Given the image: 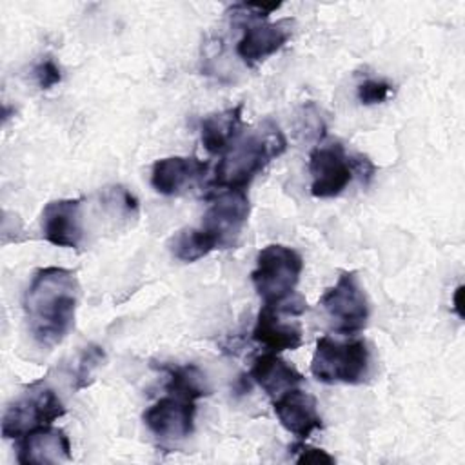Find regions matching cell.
I'll use <instances>...</instances> for the list:
<instances>
[{
  "label": "cell",
  "instance_id": "6da1fadb",
  "mask_svg": "<svg viewBox=\"0 0 465 465\" xmlns=\"http://www.w3.org/2000/svg\"><path fill=\"white\" fill-rule=\"evenodd\" d=\"M80 298L76 274L64 267L38 269L24 294L27 329L42 347H54L74 327Z\"/></svg>",
  "mask_w": 465,
  "mask_h": 465
},
{
  "label": "cell",
  "instance_id": "7a4b0ae2",
  "mask_svg": "<svg viewBox=\"0 0 465 465\" xmlns=\"http://www.w3.org/2000/svg\"><path fill=\"white\" fill-rule=\"evenodd\" d=\"M285 149L287 140L282 129L271 118H265L252 131L242 133L227 153L222 154L211 185L222 191H245L272 160L285 153Z\"/></svg>",
  "mask_w": 465,
  "mask_h": 465
},
{
  "label": "cell",
  "instance_id": "3957f363",
  "mask_svg": "<svg viewBox=\"0 0 465 465\" xmlns=\"http://www.w3.org/2000/svg\"><path fill=\"white\" fill-rule=\"evenodd\" d=\"M369 371L371 351L365 340H334L329 334L318 338L311 358V374L318 381L358 385L369 378Z\"/></svg>",
  "mask_w": 465,
  "mask_h": 465
},
{
  "label": "cell",
  "instance_id": "277c9868",
  "mask_svg": "<svg viewBox=\"0 0 465 465\" xmlns=\"http://www.w3.org/2000/svg\"><path fill=\"white\" fill-rule=\"evenodd\" d=\"M302 271L303 260L294 249L271 243L258 252L251 280L265 305H278L292 296Z\"/></svg>",
  "mask_w": 465,
  "mask_h": 465
},
{
  "label": "cell",
  "instance_id": "5b68a950",
  "mask_svg": "<svg viewBox=\"0 0 465 465\" xmlns=\"http://www.w3.org/2000/svg\"><path fill=\"white\" fill-rule=\"evenodd\" d=\"M64 412L65 407L54 389L44 380H36L5 407L2 416V436L22 438L36 427L53 425Z\"/></svg>",
  "mask_w": 465,
  "mask_h": 465
},
{
  "label": "cell",
  "instance_id": "8992f818",
  "mask_svg": "<svg viewBox=\"0 0 465 465\" xmlns=\"http://www.w3.org/2000/svg\"><path fill=\"white\" fill-rule=\"evenodd\" d=\"M331 325L343 336L356 334L365 329L369 320V302L354 271H343L336 283L320 298Z\"/></svg>",
  "mask_w": 465,
  "mask_h": 465
},
{
  "label": "cell",
  "instance_id": "52a82bcc",
  "mask_svg": "<svg viewBox=\"0 0 465 465\" xmlns=\"http://www.w3.org/2000/svg\"><path fill=\"white\" fill-rule=\"evenodd\" d=\"M249 213L251 203L245 191L223 189L209 203L200 227L214 238L218 249H227L240 238Z\"/></svg>",
  "mask_w": 465,
  "mask_h": 465
},
{
  "label": "cell",
  "instance_id": "ba28073f",
  "mask_svg": "<svg viewBox=\"0 0 465 465\" xmlns=\"http://www.w3.org/2000/svg\"><path fill=\"white\" fill-rule=\"evenodd\" d=\"M311 193L316 198H332L351 183L354 167L341 143L318 145L309 154Z\"/></svg>",
  "mask_w": 465,
  "mask_h": 465
},
{
  "label": "cell",
  "instance_id": "9c48e42d",
  "mask_svg": "<svg viewBox=\"0 0 465 465\" xmlns=\"http://www.w3.org/2000/svg\"><path fill=\"white\" fill-rule=\"evenodd\" d=\"M196 405L174 394L163 396L145 409L142 420L145 427L162 440H183L194 430Z\"/></svg>",
  "mask_w": 465,
  "mask_h": 465
},
{
  "label": "cell",
  "instance_id": "30bf717a",
  "mask_svg": "<svg viewBox=\"0 0 465 465\" xmlns=\"http://www.w3.org/2000/svg\"><path fill=\"white\" fill-rule=\"evenodd\" d=\"M40 220L42 234L49 243L65 249H76L82 243L84 220L80 198H60L45 203Z\"/></svg>",
  "mask_w": 465,
  "mask_h": 465
},
{
  "label": "cell",
  "instance_id": "8fae6325",
  "mask_svg": "<svg viewBox=\"0 0 465 465\" xmlns=\"http://www.w3.org/2000/svg\"><path fill=\"white\" fill-rule=\"evenodd\" d=\"M292 36V20L282 18L276 22H252L243 29L242 38L236 44V53L247 67H254L260 62L280 51Z\"/></svg>",
  "mask_w": 465,
  "mask_h": 465
},
{
  "label": "cell",
  "instance_id": "7c38bea8",
  "mask_svg": "<svg viewBox=\"0 0 465 465\" xmlns=\"http://www.w3.org/2000/svg\"><path fill=\"white\" fill-rule=\"evenodd\" d=\"M272 409L282 427L300 441H305L314 430L322 429L316 398L298 387L274 398Z\"/></svg>",
  "mask_w": 465,
  "mask_h": 465
},
{
  "label": "cell",
  "instance_id": "4fadbf2b",
  "mask_svg": "<svg viewBox=\"0 0 465 465\" xmlns=\"http://www.w3.org/2000/svg\"><path fill=\"white\" fill-rule=\"evenodd\" d=\"M71 460V441L67 434L53 425H42L18 438L16 461L25 463H62Z\"/></svg>",
  "mask_w": 465,
  "mask_h": 465
},
{
  "label": "cell",
  "instance_id": "5bb4252c",
  "mask_svg": "<svg viewBox=\"0 0 465 465\" xmlns=\"http://www.w3.org/2000/svg\"><path fill=\"white\" fill-rule=\"evenodd\" d=\"M283 309L280 305H265L260 309L252 340L271 352L294 351L303 343V331L296 322L282 320Z\"/></svg>",
  "mask_w": 465,
  "mask_h": 465
},
{
  "label": "cell",
  "instance_id": "9a60e30c",
  "mask_svg": "<svg viewBox=\"0 0 465 465\" xmlns=\"http://www.w3.org/2000/svg\"><path fill=\"white\" fill-rule=\"evenodd\" d=\"M207 162L196 156H167L153 163L151 185L156 193L173 196L207 173Z\"/></svg>",
  "mask_w": 465,
  "mask_h": 465
},
{
  "label": "cell",
  "instance_id": "2e32d148",
  "mask_svg": "<svg viewBox=\"0 0 465 465\" xmlns=\"http://www.w3.org/2000/svg\"><path fill=\"white\" fill-rule=\"evenodd\" d=\"M243 104L207 114L200 122L203 149L209 154H223L242 136Z\"/></svg>",
  "mask_w": 465,
  "mask_h": 465
},
{
  "label": "cell",
  "instance_id": "e0dca14e",
  "mask_svg": "<svg viewBox=\"0 0 465 465\" xmlns=\"http://www.w3.org/2000/svg\"><path fill=\"white\" fill-rule=\"evenodd\" d=\"M249 378L271 398H278L280 394L298 387L303 381V376L291 363L280 358L278 352L271 351L252 360Z\"/></svg>",
  "mask_w": 465,
  "mask_h": 465
},
{
  "label": "cell",
  "instance_id": "ac0fdd59",
  "mask_svg": "<svg viewBox=\"0 0 465 465\" xmlns=\"http://www.w3.org/2000/svg\"><path fill=\"white\" fill-rule=\"evenodd\" d=\"M169 374V381L165 391L169 394L185 398V400H198L211 392L207 385L205 374L193 363L189 365H163L162 367Z\"/></svg>",
  "mask_w": 465,
  "mask_h": 465
},
{
  "label": "cell",
  "instance_id": "d6986e66",
  "mask_svg": "<svg viewBox=\"0 0 465 465\" xmlns=\"http://www.w3.org/2000/svg\"><path fill=\"white\" fill-rule=\"evenodd\" d=\"M171 254L185 263H193L214 249H218L214 238L202 227H183L169 242Z\"/></svg>",
  "mask_w": 465,
  "mask_h": 465
},
{
  "label": "cell",
  "instance_id": "ffe728a7",
  "mask_svg": "<svg viewBox=\"0 0 465 465\" xmlns=\"http://www.w3.org/2000/svg\"><path fill=\"white\" fill-rule=\"evenodd\" d=\"M392 94V85L385 80H365L358 85V100L363 105H374L385 102Z\"/></svg>",
  "mask_w": 465,
  "mask_h": 465
},
{
  "label": "cell",
  "instance_id": "44dd1931",
  "mask_svg": "<svg viewBox=\"0 0 465 465\" xmlns=\"http://www.w3.org/2000/svg\"><path fill=\"white\" fill-rule=\"evenodd\" d=\"M102 360H104V351L100 347H94V345L85 347L76 371V380H78L76 389H82L89 383L87 378L93 376V371L102 363Z\"/></svg>",
  "mask_w": 465,
  "mask_h": 465
},
{
  "label": "cell",
  "instance_id": "7402d4cb",
  "mask_svg": "<svg viewBox=\"0 0 465 465\" xmlns=\"http://www.w3.org/2000/svg\"><path fill=\"white\" fill-rule=\"evenodd\" d=\"M33 73H35V78H36L40 89H51L53 85L60 84V80H62L60 67H58V65L54 64V60L49 58V56L42 58V60L35 65Z\"/></svg>",
  "mask_w": 465,
  "mask_h": 465
},
{
  "label": "cell",
  "instance_id": "603a6c76",
  "mask_svg": "<svg viewBox=\"0 0 465 465\" xmlns=\"http://www.w3.org/2000/svg\"><path fill=\"white\" fill-rule=\"evenodd\" d=\"M294 450H298V458L296 463L300 465H322V463H334V458L331 454H327L323 449H316V447H309L303 441L292 445Z\"/></svg>",
  "mask_w": 465,
  "mask_h": 465
},
{
  "label": "cell",
  "instance_id": "cb8c5ba5",
  "mask_svg": "<svg viewBox=\"0 0 465 465\" xmlns=\"http://www.w3.org/2000/svg\"><path fill=\"white\" fill-rule=\"evenodd\" d=\"M461 292H463V285H460V287L456 289V292H454V311H456L460 316H463V312H461Z\"/></svg>",
  "mask_w": 465,
  "mask_h": 465
}]
</instances>
